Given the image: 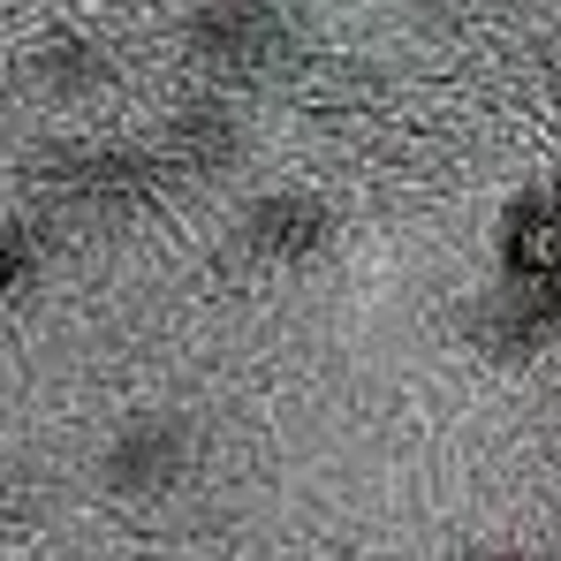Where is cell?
Segmentation results:
<instances>
[{
    "mask_svg": "<svg viewBox=\"0 0 561 561\" xmlns=\"http://www.w3.org/2000/svg\"><path fill=\"white\" fill-rule=\"evenodd\" d=\"M501 288L485 304V342L501 357H531L561 327V183H524L493 228Z\"/></svg>",
    "mask_w": 561,
    "mask_h": 561,
    "instance_id": "obj_1",
    "label": "cell"
},
{
    "mask_svg": "<svg viewBox=\"0 0 561 561\" xmlns=\"http://www.w3.org/2000/svg\"><path fill=\"white\" fill-rule=\"evenodd\" d=\"M160 175H168L160 145L152 152L145 145H46V152H31V190H46L77 213H129L160 190Z\"/></svg>",
    "mask_w": 561,
    "mask_h": 561,
    "instance_id": "obj_2",
    "label": "cell"
},
{
    "mask_svg": "<svg viewBox=\"0 0 561 561\" xmlns=\"http://www.w3.org/2000/svg\"><path fill=\"white\" fill-rule=\"evenodd\" d=\"M236 152H243V129H236V114L213 106V99H197V106H183V114H168V129H160V160L183 168V175L236 168Z\"/></svg>",
    "mask_w": 561,
    "mask_h": 561,
    "instance_id": "obj_6",
    "label": "cell"
},
{
    "mask_svg": "<svg viewBox=\"0 0 561 561\" xmlns=\"http://www.w3.org/2000/svg\"><path fill=\"white\" fill-rule=\"evenodd\" d=\"M334 228H342L334 205L311 197V190H266V197H251L236 213V243L259 266H304V259H319L334 243Z\"/></svg>",
    "mask_w": 561,
    "mask_h": 561,
    "instance_id": "obj_5",
    "label": "cell"
},
{
    "mask_svg": "<svg viewBox=\"0 0 561 561\" xmlns=\"http://www.w3.org/2000/svg\"><path fill=\"white\" fill-rule=\"evenodd\" d=\"M190 46H197V61L251 77V69H274L296 46V23H288L280 0H197L190 8Z\"/></svg>",
    "mask_w": 561,
    "mask_h": 561,
    "instance_id": "obj_4",
    "label": "cell"
},
{
    "mask_svg": "<svg viewBox=\"0 0 561 561\" xmlns=\"http://www.w3.org/2000/svg\"><path fill=\"white\" fill-rule=\"evenodd\" d=\"M470 561H508V554H470Z\"/></svg>",
    "mask_w": 561,
    "mask_h": 561,
    "instance_id": "obj_9",
    "label": "cell"
},
{
    "mask_svg": "<svg viewBox=\"0 0 561 561\" xmlns=\"http://www.w3.org/2000/svg\"><path fill=\"white\" fill-rule=\"evenodd\" d=\"M23 77L46 99H92V92L114 84V61L99 54L92 38H77V31H46V38L23 54Z\"/></svg>",
    "mask_w": 561,
    "mask_h": 561,
    "instance_id": "obj_7",
    "label": "cell"
},
{
    "mask_svg": "<svg viewBox=\"0 0 561 561\" xmlns=\"http://www.w3.org/2000/svg\"><path fill=\"white\" fill-rule=\"evenodd\" d=\"M183 478H190V425L175 410H145L99 448V485L122 501H160Z\"/></svg>",
    "mask_w": 561,
    "mask_h": 561,
    "instance_id": "obj_3",
    "label": "cell"
},
{
    "mask_svg": "<svg viewBox=\"0 0 561 561\" xmlns=\"http://www.w3.org/2000/svg\"><path fill=\"white\" fill-rule=\"evenodd\" d=\"M38 259H46L38 228H31V220H0V296H15L23 280L38 274Z\"/></svg>",
    "mask_w": 561,
    "mask_h": 561,
    "instance_id": "obj_8",
    "label": "cell"
}]
</instances>
